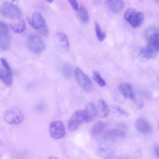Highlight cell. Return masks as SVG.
Listing matches in <instances>:
<instances>
[{
    "label": "cell",
    "instance_id": "2e32d148",
    "mask_svg": "<svg viewBox=\"0 0 159 159\" xmlns=\"http://www.w3.org/2000/svg\"><path fill=\"white\" fill-rule=\"evenodd\" d=\"M158 50L149 45L141 48L139 51V55L142 58L149 60L155 58L158 52Z\"/></svg>",
    "mask_w": 159,
    "mask_h": 159
},
{
    "label": "cell",
    "instance_id": "ac0fdd59",
    "mask_svg": "<svg viewBox=\"0 0 159 159\" xmlns=\"http://www.w3.org/2000/svg\"><path fill=\"white\" fill-rule=\"evenodd\" d=\"M107 3L109 9L114 13L121 11L124 6L122 0H107Z\"/></svg>",
    "mask_w": 159,
    "mask_h": 159
},
{
    "label": "cell",
    "instance_id": "3957f363",
    "mask_svg": "<svg viewBox=\"0 0 159 159\" xmlns=\"http://www.w3.org/2000/svg\"><path fill=\"white\" fill-rule=\"evenodd\" d=\"M124 17L133 28L140 26L144 19V15L142 12L132 8H129L126 10L124 14Z\"/></svg>",
    "mask_w": 159,
    "mask_h": 159
},
{
    "label": "cell",
    "instance_id": "cb8c5ba5",
    "mask_svg": "<svg viewBox=\"0 0 159 159\" xmlns=\"http://www.w3.org/2000/svg\"><path fill=\"white\" fill-rule=\"evenodd\" d=\"M93 77L95 82L100 87H103L106 85L105 80L97 71L94 70L93 72Z\"/></svg>",
    "mask_w": 159,
    "mask_h": 159
},
{
    "label": "cell",
    "instance_id": "83f0119b",
    "mask_svg": "<svg viewBox=\"0 0 159 159\" xmlns=\"http://www.w3.org/2000/svg\"><path fill=\"white\" fill-rule=\"evenodd\" d=\"M8 30L7 25L5 22L0 21V31L8 32Z\"/></svg>",
    "mask_w": 159,
    "mask_h": 159
},
{
    "label": "cell",
    "instance_id": "9a60e30c",
    "mask_svg": "<svg viewBox=\"0 0 159 159\" xmlns=\"http://www.w3.org/2000/svg\"><path fill=\"white\" fill-rule=\"evenodd\" d=\"M125 136V133L123 130L118 129L108 130L105 131L103 135V138L108 141H115L122 139Z\"/></svg>",
    "mask_w": 159,
    "mask_h": 159
},
{
    "label": "cell",
    "instance_id": "4dcf8cb0",
    "mask_svg": "<svg viewBox=\"0 0 159 159\" xmlns=\"http://www.w3.org/2000/svg\"><path fill=\"white\" fill-rule=\"evenodd\" d=\"M49 3H52L53 0H45Z\"/></svg>",
    "mask_w": 159,
    "mask_h": 159
},
{
    "label": "cell",
    "instance_id": "484cf974",
    "mask_svg": "<svg viewBox=\"0 0 159 159\" xmlns=\"http://www.w3.org/2000/svg\"><path fill=\"white\" fill-rule=\"evenodd\" d=\"M95 27L96 35L98 39L100 41H103L106 37V34L102 31L100 26L97 22H95Z\"/></svg>",
    "mask_w": 159,
    "mask_h": 159
},
{
    "label": "cell",
    "instance_id": "5b68a950",
    "mask_svg": "<svg viewBox=\"0 0 159 159\" xmlns=\"http://www.w3.org/2000/svg\"><path fill=\"white\" fill-rule=\"evenodd\" d=\"M77 81L79 85L85 91L90 92L93 89V84L91 79L78 67L75 69Z\"/></svg>",
    "mask_w": 159,
    "mask_h": 159
},
{
    "label": "cell",
    "instance_id": "52a82bcc",
    "mask_svg": "<svg viewBox=\"0 0 159 159\" xmlns=\"http://www.w3.org/2000/svg\"><path fill=\"white\" fill-rule=\"evenodd\" d=\"M0 78L5 85L10 86L12 84L13 79L10 67L4 58L0 59Z\"/></svg>",
    "mask_w": 159,
    "mask_h": 159
},
{
    "label": "cell",
    "instance_id": "30bf717a",
    "mask_svg": "<svg viewBox=\"0 0 159 159\" xmlns=\"http://www.w3.org/2000/svg\"><path fill=\"white\" fill-rule=\"evenodd\" d=\"M54 39L55 45L58 52L64 53L68 51L69 43L67 37L65 33L61 32L57 33Z\"/></svg>",
    "mask_w": 159,
    "mask_h": 159
},
{
    "label": "cell",
    "instance_id": "5bb4252c",
    "mask_svg": "<svg viewBox=\"0 0 159 159\" xmlns=\"http://www.w3.org/2000/svg\"><path fill=\"white\" fill-rule=\"evenodd\" d=\"M118 90L120 94L126 98H128L133 101L135 99L133 89L130 84L123 83L120 84L118 86Z\"/></svg>",
    "mask_w": 159,
    "mask_h": 159
},
{
    "label": "cell",
    "instance_id": "f546056e",
    "mask_svg": "<svg viewBox=\"0 0 159 159\" xmlns=\"http://www.w3.org/2000/svg\"><path fill=\"white\" fill-rule=\"evenodd\" d=\"M154 152L155 155L158 158L159 157V151L158 147L156 146L154 148Z\"/></svg>",
    "mask_w": 159,
    "mask_h": 159
},
{
    "label": "cell",
    "instance_id": "6da1fadb",
    "mask_svg": "<svg viewBox=\"0 0 159 159\" xmlns=\"http://www.w3.org/2000/svg\"><path fill=\"white\" fill-rule=\"evenodd\" d=\"M0 13L3 17L11 20L19 18L21 14L17 6L8 2H4L1 6Z\"/></svg>",
    "mask_w": 159,
    "mask_h": 159
},
{
    "label": "cell",
    "instance_id": "ba28073f",
    "mask_svg": "<svg viewBox=\"0 0 159 159\" xmlns=\"http://www.w3.org/2000/svg\"><path fill=\"white\" fill-rule=\"evenodd\" d=\"M27 44L29 49L36 53L42 52L45 48L43 40L40 37L35 35H31L28 37Z\"/></svg>",
    "mask_w": 159,
    "mask_h": 159
},
{
    "label": "cell",
    "instance_id": "e0dca14e",
    "mask_svg": "<svg viewBox=\"0 0 159 159\" xmlns=\"http://www.w3.org/2000/svg\"><path fill=\"white\" fill-rule=\"evenodd\" d=\"M10 39L8 32L0 31V50L6 51L9 48Z\"/></svg>",
    "mask_w": 159,
    "mask_h": 159
},
{
    "label": "cell",
    "instance_id": "d4e9b609",
    "mask_svg": "<svg viewBox=\"0 0 159 159\" xmlns=\"http://www.w3.org/2000/svg\"><path fill=\"white\" fill-rule=\"evenodd\" d=\"M61 70L62 74L65 78H70L72 76V68L69 64H64L62 66Z\"/></svg>",
    "mask_w": 159,
    "mask_h": 159
},
{
    "label": "cell",
    "instance_id": "ffe728a7",
    "mask_svg": "<svg viewBox=\"0 0 159 159\" xmlns=\"http://www.w3.org/2000/svg\"><path fill=\"white\" fill-rule=\"evenodd\" d=\"M111 109L113 114L119 117L126 118L129 116V113L118 105L115 104L111 105Z\"/></svg>",
    "mask_w": 159,
    "mask_h": 159
},
{
    "label": "cell",
    "instance_id": "7c38bea8",
    "mask_svg": "<svg viewBox=\"0 0 159 159\" xmlns=\"http://www.w3.org/2000/svg\"><path fill=\"white\" fill-rule=\"evenodd\" d=\"M27 20L29 25L35 29H41L46 25L45 19L38 11L34 12L32 14L31 19L27 17Z\"/></svg>",
    "mask_w": 159,
    "mask_h": 159
},
{
    "label": "cell",
    "instance_id": "d6986e66",
    "mask_svg": "<svg viewBox=\"0 0 159 159\" xmlns=\"http://www.w3.org/2000/svg\"><path fill=\"white\" fill-rule=\"evenodd\" d=\"M98 105L101 117L103 118L107 117L110 111L107 103L103 99H100L98 101Z\"/></svg>",
    "mask_w": 159,
    "mask_h": 159
},
{
    "label": "cell",
    "instance_id": "7a4b0ae2",
    "mask_svg": "<svg viewBox=\"0 0 159 159\" xmlns=\"http://www.w3.org/2000/svg\"><path fill=\"white\" fill-rule=\"evenodd\" d=\"M3 119L7 123L11 125L19 124L23 120V116L20 110L16 107H11L4 111Z\"/></svg>",
    "mask_w": 159,
    "mask_h": 159
},
{
    "label": "cell",
    "instance_id": "f1b7e54d",
    "mask_svg": "<svg viewBox=\"0 0 159 159\" xmlns=\"http://www.w3.org/2000/svg\"><path fill=\"white\" fill-rule=\"evenodd\" d=\"M73 8L75 10H77L78 9V4L76 0H68Z\"/></svg>",
    "mask_w": 159,
    "mask_h": 159
},
{
    "label": "cell",
    "instance_id": "603a6c76",
    "mask_svg": "<svg viewBox=\"0 0 159 159\" xmlns=\"http://www.w3.org/2000/svg\"><path fill=\"white\" fill-rule=\"evenodd\" d=\"M11 27L15 32L20 34L25 30L26 24L24 19H21L18 22L11 24Z\"/></svg>",
    "mask_w": 159,
    "mask_h": 159
},
{
    "label": "cell",
    "instance_id": "9c48e42d",
    "mask_svg": "<svg viewBox=\"0 0 159 159\" xmlns=\"http://www.w3.org/2000/svg\"><path fill=\"white\" fill-rule=\"evenodd\" d=\"M84 121L83 110L75 111L69 119L67 123L68 129L73 132L76 130Z\"/></svg>",
    "mask_w": 159,
    "mask_h": 159
},
{
    "label": "cell",
    "instance_id": "4316f807",
    "mask_svg": "<svg viewBox=\"0 0 159 159\" xmlns=\"http://www.w3.org/2000/svg\"><path fill=\"white\" fill-rule=\"evenodd\" d=\"M136 108L138 110L141 109L144 106L143 101L141 99H136V98L133 101Z\"/></svg>",
    "mask_w": 159,
    "mask_h": 159
},
{
    "label": "cell",
    "instance_id": "1f68e13d",
    "mask_svg": "<svg viewBox=\"0 0 159 159\" xmlns=\"http://www.w3.org/2000/svg\"><path fill=\"white\" fill-rule=\"evenodd\" d=\"M16 0H11V1L12 2H14Z\"/></svg>",
    "mask_w": 159,
    "mask_h": 159
},
{
    "label": "cell",
    "instance_id": "4fadbf2b",
    "mask_svg": "<svg viewBox=\"0 0 159 159\" xmlns=\"http://www.w3.org/2000/svg\"><path fill=\"white\" fill-rule=\"evenodd\" d=\"M135 127L140 133L144 135L150 134L151 131V127L148 121L143 117L138 118L135 122Z\"/></svg>",
    "mask_w": 159,
    "mask_h": 159
},
{
    "label": "cell",
    "instance_id": "277c9868",
    "mask_svg": "<svg viewBox=\"0 0 159 159\" xmlns=\"http://www.w3.org/2000/svg\"><path fill=\"white\" fill-rule=\"evenodd\" d=\"M144 36L148 45L159 50V29L157 27L149 26L145 30Z\"/></svg>",
    "mask_w": 159,
    "mask_h": 159
},
{
    "label": "cell",
    "instance_id": "7402d4cb",
    "mask_svg": "<svg viewBox=\"0 0 159 159\" xmlns=\"http://www.w3.org/2000/svg\"><path fill=\"white\" fill-rule=\"evenodd\" d=\"M77 16L81 22L86 23L89 20V17L87 11L85 7H81L77 10Z\"/></svg>",
    "mask_w": 159,
    "mask_h": 159
},
{
    "label": "cell",
    "instance_id": "8fae6325",
    "mask_svg": "<svg viewBox=\"0 0 159 159\" xmlns=\"http://www.w3.org/2000/svg\"><path fill=\"white\" fill-rule=\"evenodd\" d=\"M84 121L87 123L92 122L98 114V110L95 104L92 102L88 103L83 110Z\"/></svg>",
    "mask_w": 159,
    "mask_h": 159
},
{
    "label": "cell",
    "instance_id": "8992f818",
    "mask_svg": "<svg viewBox=\"0 0 159 159\" xmlns=\"http://www.w3.org/2000/svg\"><path fill=\"white\" fill-rule=\"evenodd\" d=\"M49 132L51 136L54 139H63L66 134V129L64 123L60 120L52 122L49 127Z\"/></svg>",
    "mask_w": 159,
    "mask_h": 159
},
{
    "label": "cell",
    "instance_id": "44dd1931",
    "mask_svg": "<svg viewBox=\"0 0 159 159\" xmlns=\"http://www.w3.org/2000/svg\"><path fill=\"white\" fill-rule=\"evenodd\" d=\"M107 127V124L102 121L96 123L93 126L91 129L92 134L97 135L101 134Z\"/></svg>",
    "mask_w": 159,
    "mask_h": 159
}]
</instances>
